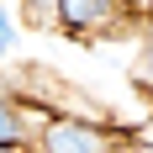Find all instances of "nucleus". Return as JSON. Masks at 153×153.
Returning <instances> with one entry per match:
<instances>
[{
	"mask_svg": "<svg viewBox=\"0 0 153 153\" xmlns=\"http://www.w3.org/2000/svg\"><path fill=\"white\" fill-rule=\"evenodd\" d=\"M0 127H5V148H16V137H21V122H16V111H11V106H5Z\"/></svg>",
	"mask_w": 153,
	"mask_h": 153,
	"instance_id": "obj_4",
	"label": "nucleus"
},
{
	"mask_svg": "<svg viewBox=\"0 0 153 153\" xmlns=\"http://www.w3.org/2000/svg\"><path fill=\"white\" fill-rule=\"evenodd\" d=\"M0 48L5 53L16 48V5H5V16H0Z\"/></svg>",
	"mask_w": 153,
	"mask_h": 153,
	"instance_id": "obj_3",
	"label": "nucleus"
},
{
	"mask_svg": "<svg viewBox=\"0 0 153 153\" xmlns=\"http://www.w3.org/2000/svg\"><path fill=\"white\" fill-rule=\"evenodd\" d=\"M42 153H111V137L85 122H48Z\"/></svg>",
	"mask_w": 153,
	"mask_h": 153,
	"instance_id": "obj_1",
	"label": "nucleus"
},
{
	"mask_svg": "<svg viewBox=\"0 0 153 153\" xmlns=\"http://www.w3.org/2000/svg\"><path fill=\"white\" fill-rule=\"evenodd\" d=\"M137 79H143V85H148V90H153V42H148V53H143V58H137Z\"/></svg>",
	"mask_w": 153,
	"mask_h": 153,
	"instance_id": "obj_5",
	"label": "nucleus"
},
{
	"mask_svg": "<svg viewBox=\"0 0 153 153\" xmlns=\"http://www.w3.org/2000/svg\"><path fill=\"white\" fill-rule=\"evenodd\" d=\"M53 16L63 27H95V21H111V5H100V0H63Z\"/></svg>",
	"mask_w": 153,
	"mask_h": 153,
	"instance_id": "obj_2",
	"label": "nucleus"
},
{
	"mask_svg": "<svg viewBox=\"0 0 153 153\" xmlns=\"http://www.w3.org/2000/svg\"><path fill=\"white\" fill-rule=\"evenodd\" d=\"M5 153H21V148H5Z\"/></svg>",
	"mask_w": 153,
	"mask_h": 153,
	"instance_id": "obj_6",
	"label": "nucleus"
}]
</instances>
